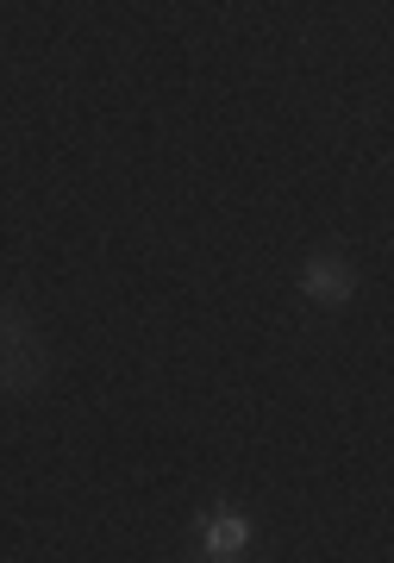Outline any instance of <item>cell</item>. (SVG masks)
<instances>
[{
    "instance_id": "1",
    "label": "cell",
    "mask_w": 394,
    "mask_h": 563,
    "mask_svg": "<svg viewBox=\"0 0 394 563\" xmlns=\"http://www.w3.org/2000/svg\"><path fill=\"white\" fill-rule=\"evenodd\" d=\"M44 369H51L44 339L32 332V320H25L20 307L0 301V388H7V395H25V388L44 383Z\"/></svg>"
},
{
    "instance_id": "3",
    "label": "cell",
    "mask_w": 394,
    "mask_h": 563,
    "mask_svg": "<svg viewBox=\"0 0 394 563\" xmlns=\"http://www.w3.org/2000/svg\"><path fill=\"white\" fill-rule=\"evenodd\" d=\"M244 539H251V532H244V520H214V526H200V544H207L200 558H238V551H244Z\"/></svg>"
},
{
    "instance_id": "2",
    "label": "cell",
    "mask_w": 394,
    "mask_h": 563,
    "mask_svg": "<svg viewBox=\"0 0 394 563\" xmlns=\"http://www.w3.org/2000/svg\"><path fill=\"white\" fill-rule=\"evenodd\" d=\"M300 295L319 307H344L357 295V269L338 251H319V257H307V269H300Z\"/></svg>"
}]
</instances>
